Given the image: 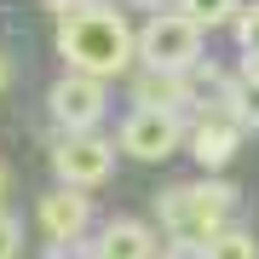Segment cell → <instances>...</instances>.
Masks as SVG:
<instances>
[{
  "label": "cell",
  "instance_id": "1",
  "mask_svg": "<svg viewBox=\"0 0 259 259\" xmlns=\"http://www.w3.org/2000/svg\"><path fill=\"white\" fill-rule=\"evenodd\" d=\"M52 18H58V52L75 75L110 81L139 58V35L115 6H93V0L87 6H52Z\"/></svg>",
  "mask_w": 259,
  "mask_h": 259
},
{
  "label": "cell",
  "instance_id": "2",
  "mask_svg": "<svg viewBox=\"0 0 259 259\" xmlns=\"http://www.w3.org/2000/svg\"><path fill=\"white\" fill-rule=\"evenodd\" d=\"M231 213H236V185H231V179L173 185V190H161V202H156L161 231L173 242H185V248H196V253H207L213 236L231 231Z\"/></svg>",
  "mask_w": 259,
  "mask_h": 259
},
{
  "label": "cell",
  "instance_id": "3",
  "mask_svg": "<svg viewBox=\"0 0 259 259\" xmlns=\"http://www.w3.org/2000/svg\"><path fill=\"white\" fill-rule=\"evenodd\" d=\"M139 58H144V69L190 75V69H196V58H202V23L190 18V6L150 12V23L139 29Z\"/></svg>",
  "mask_w": 259,
  "mask_h": 259
},
{
  "label": "cell",
  "instance_id": "4",
  "mask_svg": "<svg viewBox=\"0 0 259 259\" xmlns=\"http://www.w3.org/2000/svg\"><path fill=\"white\" fill-rule=\"evenodd\" d=\"M115 167V144L98 139V133H64V139L52 144V173L64 190H93L110 179Z\"/></svg>",
  "mask_w": 259,
  "mask_h": 259
},
{
  "label": "cell",
  "instance_id": "5",
  "mask_svg": "<svg viewBox=\"0 0 259 259\" xmlns=\"http://www.w3.org/2000/svg\"><path fill=\"white\" fill-rule=\"evenodd\" d=\"M179 144H190L185 115H161V110H133L121 121V150L133 161H167Z\"/></svg>",
  "mask_w": 259,
  "mask_h": 259
},
{
  "label": "cell",
  "instance_id": "6",
  "mask_svg": "<svg viewBox=\"0 0 259 259\" xmlns=\"http://www.w3.org/2000/svg\"><path fill=\"white\" fill-rule=\"evenodd\" d=\"M47 110H52V121H58L64 133H93L98 115H104V81L64 69V75L52 81V93H47Z\"/></svg>",
  "mask_w": 259,
  "mask_h": 259
},
{
  "label": "cell",
  "instance_id": "7",
  "mask_svg": "<svg viewBox=\"0 0 259 259\" xmlns=\"http://www.w3.org/2000/svg\"><path fill=\"white\" fill-rule=\"evenodd\" d=\"M242 121L231 115V110H196V121H190V156L207 167V173H219L225 161L242 150Z\"/></svg>",
  "mask_w": 259,
  "mask_h": 259
},
{
  "label": "cell",
  "instance_id": "8",
  "mask_svg": "<svg viewBox=\"0 0 259 259\" xmlns=\"http://www.w3.org/2000/svg\"><path fill=\"white\" fill-rule=\"evenodd\" d=\"M87 219H93V202H87V190H47L40 196V231H47L52 248H69V242H81Z\"/></svg>",
  "mask_w": 259,
  "mask_h": 259
},
{
  "label": "cell",
  "instance_id": "9",
  "mask_svg": "<svg viewBox=\"0 0 259 259\" xmlns=\"http://www.w3.org/2000/svg\"><path fill=\"white\" fill-rule=\"evenodd\" d=\"M196 104L190 75H167V69H139L133 75V110H161V115H185Z\"/></svg>",
  "mask_w": 259,
  "mask_h": 259
},
{
  "label": "cell",
  "instance_id": "10",
  "mask_svg": "<svg viewBox=\"0 0 259 259\" xmlns=\"http://www.w3.org/2000/svg\"><path fill=\"white\" fill-rule=\"evenodd\" d=\"M93 259H156V236H150V225H139V219H110L98 231Z\"/></svg>",
  "mask_w": 259,
  "mask_h": 259
},
{
  "label": "cell",
  "instance_id": "11",
  "mask_svg": "<svg viewBox=\"0 0 259 259\" xmlns=\"http://www.w3.org/2000/svg\"><path fill=\"white\" fill-rule=\"evenodd\" d=\"M202 259H259V242H253V231L231 225L225 236H213V242H207V253H202Z\"/></svg>",
  "mask_w": 259,
  "mask_h": 259
},
{
  "label": "cell",
  "instance_id": "12",
  "mask_svg": "<svg viewBox=\"0 0 259 259\" xmlns=\"http://www.w3.org/2000/svg\"><path fill=\"white\" fill-rule=\"evenodd\" d=\"M236 40H242V52H248V64H259V6H242Z\"/></svg>",
  "mask_w": 259,
  "mask_h": 259
},
{
  "label": "cell",
  "instance_id": "13",
  "mask_svg": "<svg viewBox=\"0 0 259 259\" xmlns=\"http://www.w3.org/2000/svg\"><path fill=\"white\" fill-rule=\"evenodd\" d=\"M23 253V225L12 213H0V259H18Z\"/></svg>",
  "mask_w": 259,
  "mask_h": 259
},
{
  "label": "cell",
  "instance_id": "14",
  "mask_svg": "<svg viewBox=\"0 0 259 259\" xmlns=\"http://www.w3.org/2000/svg\"><path fill=\"white\" fill-rule=\"evenodd\" d=\"M161 259H202V253H196V248H185V242H167V248H161Z\"/></svg>",
  "mask_w": 259,
  "mask_h": 259
},
{
  "label": "cell",
  "instance_id": "15",
  "mask_svg": "<svg viewBox=\"0 0 259 259\" xmlns=\"http://www.w3.org/2000/svg\"><path fill=\"white\" fill-rule=\"evenodd\" d=\"M0 213H6V161H0Z\"/></svg>",
  "mask_w": 259,
  "mask_h": 259
},
{
  "label": "cell",
  "instance_id": "16",
  "mask_svg": "<svg viewBox=\"0 0 259 259\" xmlns=\"http://www.w3.org/2000/svg\"><path fill=\"white\" fill-rule=\"evenodd\" d=\"M6 81H12V69H6V52H0V93H6Z\"/></svg>",
  "mask_w": 259,
  "mask_h": 259
}]
</instances>
